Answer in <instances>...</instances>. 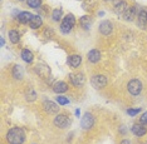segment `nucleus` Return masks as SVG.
Instances as JSON below:
<instances>
[{"label":"nucleus","mask_w":147,"mask_h":144,"mask_svg":"<svg viewBox=\"0 0 147 144\" xmlns=\"http://www.w3.org/2000/svg\"><path fill=\"white\" fill-rule=\"evenodd\" d=\"M6 139L10 144H23L25 140V134L20 128H11L6 134Z\"/></svg>","instance_id":"nucleus-1"},{"label":"nucleus","mask_w":147,"mask_h":144,"mask_svg":"<svg viewBox=\"0 0 147 144\" xmlns=\"http://www.w3.org/2000/svg\"><path fill=\"white\" fill-rule=\"evenodd\" d=\"M76 24V19L74 16H73L72 14H68L64 16V19L62 20V24H61V30L63 34H68L69 31L72 30V28Z\"/></svg>","instance_id":"nucleus-2"},{"label":"nucleus","mask_w":147,"mask_h":144,"mask_svg":"<svg viewBox=\"0 0 147 144\" xmlns=\"http://www.w3.org/2000/svg\"><path fill=\"white\" fill-rule=\"evenodd\" d=\"M127 90H128L129 94L132 95H138L142 90V83L137 79L129 80V83L127 84Z\"/></svg>","instance_id":"nucleus-3"},{"label":"nucleus","mask_w":147,"mask_h":144,"mask_svg":"<svg viewBox=\"0 0 147 144\" xmlns=\"http://www.w3.org/2000/svg\"><path fill=\"white\" fill-rule=\"evenodd\" d=\"M81 125L84 130H88L91 129L93 125H94V118L91 113H86L84 117L82 118V122H81Z\"/></svg>","instance_id":"nucleus-4"},{"label":"nucleus","mask_w":147,"mask_h":144,"mask_svg":"<svg viewBox=\"0 0 147 144\" xmlns=\"http://www.w3.org/2000/svg\"><path fill=\"white\" fill-rule=\"evenodd\" d=\"M54 125L58 127V128L64 129V128H67V127L71 125V120L67 118L65 115L59 114V115H57L55 118H54Z\"/></svg>","instance_id":"nucleus-5"},{"label":"nucleus","mask_w":147,"mask_h":144,"mask_svg":"<svg viewBox=\"0 0 147 144\" xmlns=\"http://www.w3.org/2000/svg\"><path fill=\"white\" fill-rule=\"evenodd\" d=\"M69 79H71V83L74 86H82L86 82L84 75H83L82 73H72V74L69 75Z\"/></svg>","instance_id":"nucleus-6"},{"label":"nucleus","mask_w":147,"mask_h":144,"mask_svg":"<svg viewBox=\"0 0 147 144\" xmlns=\"http://www.w3.org/2000/svg\"><path fill=\"white\" fill-rule=\"evenodd\" d=\"M91 83L96 89H102L103 86H106V84H107V78L105 75H94L92 78Z\"/></svg>","instance_id":"nucleus-7"},{"label":"nucleus","mask_w":147,"mask_h":144,"mask_svg":"<svg viewBox=\"0 0 147 144\" xmlns=\"http://www.w3.org/2000/svg\"><path fill=\"white\" fill-rule=\"evenodd\" d=\"M44 110L47 113H49V114H55V113L59 112V106L55 104L54 102H52V100H44Z\"/></svg>","instance_id":"nucleus-8"},{"label":"nucleus","mask_w":147,"mask_h":144,"mask_svg":"<svg viewBox=\"0 0 147 144\" xmlns=\"http://www.w3.org/2000/svg\"><path fill=\"white\" fill-rule=\"evenodd\" d=\"M112 30H113V25L109 20H105V21H102L101 25H99V31H101L103 35H109L112 33Z\"/></svg>","instance_id":"nucleus-9"},{"label":"nucleus","mask_w":147,"mask_h":144,"mask_svg":"<svg viewBox=\"0 0 147 144\" xmlns=\"http://www.w3.org/2000/svg\"><path fill=\"white\" fill-rule=\"evenodd\" d=\"M67 62H68V65H71L72 68H78V66L82 64V56L81 55H71V56H68Z\"/></svg>","instance_id":"nucleus-10"},{"label":"nucleus","mask_w":147,"mask_h":144,"mask_svg":"<svg viewBox=\"0 0 147 144\" xmlns=\"http://www.w3.org/2000/svg\"><path fill=\"white\" fill-rule=\"evenodd\" d=\"M146 128L145 127H143V124H141V123H140V124H135L132 127V133L135 135H137V137H142V135H145L146 134Z\"/></svg>","instance_id":"nucleus-11"},{"label":"nucleus","mask_w":147,"mask_h":144,"mask_svg":"<svg viewBox=\"0 0 147 144\" xmlns=\"http://www.w3.org/2000/svg\"><path fill=\"white\" fill-rule=\"evenodd\" d=\"M53 90H54V93H64L68 90V85L64 82H55L53 85Z\"/></svg>","instance_id":"nucleus-12"},{"label":"nucleus","mask_w":147,"mask_h":144,"mask_svg":"<svg viewBox=\"0 0 147 144\" xmlns=\"http://www.w3.org/2000/svg\"><path fill=\"white\" fill-rule=\"evenodd\" d=\"M33 18V15L29 11H22L20 14L18 15V20L23 24H26V23H30V20Z\"/></svg>","instance_id":"nucleus-13"},{"label":"nucleus","mask_w":147,"mask_h":144,"mask_svg":"<svg viewBox=\"0 0 147 144\" xmlns=\"http://www.w3.org/2000/svg\"><path fill=\"white\" fill-rule=\"evenodd\" d=\"M99 59H101V53L98 50L93 49L88 53V60L91 63H97V62H99Z\"/></svg>","instance_id":"nucleus-14"},{"label":"nucleus","mask_w":147,"mask_h":144,"mask_svg":"<svg viewBox=\"0 0 147 144\" xmlns=\"http://www.w3.org/2000/svg\"><path fill=\"white\" fill-rule=\"evenodd\" d=\"M128 9L127 8V4H126V1H119V3H116V5H115V11L117 13V14H125V11Z\"/></svg>","instance_id":"nucleus-15"},{"label":"nucleus","mask_w":147,"mask_h":144,"mask_svg":"<svg viewBox=\"0 0 147 144\" xmlns=\"http://www.w3.org/2000/svg\"><path fill=\"white\" fill-rule=\"evenodd\" d=\"M137 21H138V26L143 28V26L146 25V23H147V11H145V10L140 11L138 13V19H137Z\"/></svg>","instance_id":"nucleus-16"},{"label":"nucleus","mask_w":147,"mask_h":144,"mask_svg":"<svg viewBox=\"0 0 147 144\" xmlns=\"http://www.w3.org/2000/svg\"><path fill=\"white\" fill-rule=\"evenodd\" d=\"M91 21H92V19L89 18V16H82L81 20H79V23H81L82 28L86 29V30H88L89 28H91V24H92Z\"/></svg>","instance_id":"nucleus-17"},{"label":"nucleus","mask_w":147,"mask_h":144,"mask_svg":"<svg viewBox=\"0 0 147 144\" xmlns=\"http://www.w3.org/2000/svg\"><path fill=\"white\" fill-rule=\"evenodd\" d=\"M29 25H30L32 29H38L39 26L42 25V18L40 16H33L30 23H29Z\"/></svg>","instance_id":"nucleus-18"},{"label":"nucleus","mask_w":147,"mask_h":144,"mask_svg":"<svg viewBox=\"0 0 147 144\" xmlns=\"http://www.w3.org/2000/svg\"><path fill=\"white\" fill-rule=\"evenodd\" d=\"M22 58L26 63H32L33 62V53L30 52V50H28V49H24L22 52Z\"/></svg>","instance_id":"nucleus-19"},{"label":"nucleus","mask_w":147,"mask_h":144,"mask_svg":"<svg viewBox=\"0 0 147 144\" xmlns=\"http://www.w3.org/2000/svg\"><path fill=\"white\" fill-rule=\"evenodd\" d=\"M9 39H10L11 43L18 44L19 40H20V35H19V33L16 31V30H10V31H9Z\"/></svg>","instance_id":"nucleus-20"},{"label":"nucleus","mask_w":147,"mask_h":144,"mask_svg":"<svg viewBox=\"0 0 147 144\" xmlns=\"http://www.w3.org/2000/svg\"><path fill=\"white\" fill-rule=\"evenodd\" d=\"M135 8H129L127 9L125 11V14H123V16H125V20H127V21H132L133 18H135Z\"/></svg>","instance_id":"nucleus-21"},{"label":"nucleus","mask_w":147,"mask_h":144,"mask_svg":"<svg viewBox=\"0 0 147 144\" xmlns=\"http://www.w3.org/2000/svg\"><path fill=\"white\" fill-rule=\"evenodd\" d=\"M13 75H14L15 79H22L23 78V68L19 65H15L14 69H13Z\"/></svg>","instance_id":"nucleus-22"},{"label":"nucleus","mask_w":147,"mask_h":144,"mask_svg":"<svg viewBox=\"0 0 147 144\" xmlns=\"http://www.w3.org/2000/svg\"><path fill=\"white\" fill-rule=\"evenodd\" d=\"M26 4L30 8H39L42 4V0H26Z\"/></svg>","instance_id":"nucleus-23"},{"label":"nucleus","mask_w":147,"mask_h":144,"mask_svg":"<svg viewBox=\"0 0 147 144\" xmlns=\"http://www.w3.org/2000/svg\"><path fill=\"white\" fill-rule=\"evenodd\" d=\"M53 19L55 20V21H59L62 18V10H59V9H55L54 11H53Z\"/></svg>","instance_id":"nucleus-24"},{"label":"nucleus","mask_w":147,"mask_h":144,"mask_svg":"<svg viewBox=\"0 0 147 144\" xmlns=\"http://www.w3.org/2000/svg\"><path fill=\"white\" fill-rule=\"evenodd\" d=\"M57 102L59 103L61 105H65V104H68L69 103V100L65 98V96H62V95H58L57 96Z\"/></svg>","instance_id":"nucleus-25"},{"label":"nucleus","mask_w":147,"mask_h":144,"mask_svg":"<svg viewBox=\"0 0 147 144\" xmlns=\"http://www.w3.org/2000/svg\"><path fill=\"white\" fill-rule=\"evenodd\" d=\"M141 112V108H136V109H128L127 110V114L128 115H131V117H135L137 113H140Z\"/></svg>","instance_id":"nucleus-26"},{"label":"nucleus","mask_w":147,"mask_h":144,"mask_svg":"<svg viewBox=\"0 0 147 144\" xmlns=\"http://www.w3.org/2000/svg\"><path fill=\"white\" fill-rule=\"evenodd\" d=\"M35 96H36L35 92H34V90H30V92H29V94L26 95V99H28L29 102H33V100L35 99Z\"/></svg>","instance_id":"nucleus-27"},{"label":"nucleus","mask_w":147,"mask_h":144,"mask_svg":"<svg viewBox=\"0 0 147 144\" xmlns=\"http://www.w3.org/2000/svg\"><path fill=\"white\" fill-rule=\"evenodd\" d=\"M141 124H145V125H147V112L146 113H143L142 114V117H141Z\"/></svg>","instance_id":"nucleus-28"},{"label":"nucleus","mask_w":147,"mask_h":144,"mask_svg":"<svg viewBox=\"0 0 147 144\" xmlns=\"http://www.w3.org/2000/svg\"><path fill=\"white\" fill-rule=\"evenodd\" d=\"M121 144H131V142H129V140H127V139H123L121 142Z\"/></svg>","instance_id":"nucleus-29"},{"label":"nucleus","mask_w":147,"mask_h":144,"mask_svg":"<svg viewBox=\"0 0 147 144\" xmlns=\"http://www.w3.org/2000/svg\"><path fill=\"white\" fill-rule=\"evenodd\" d=\"M79 115H81V110L77 109V110H76V117H79Z\"/></svg>","instance_id":"nucleus-30"},{"label":"nucleus","mask_w":147,"mask_h":144,"mask_svg":"<svg viewBox=\"0 0 147 144\" xmlns=\"http://www.w3.org/2000/svg\"><path fill=\"white\" fill-rule=\"evenodd\" d=\"M98 14H99V16H103V15H105V13H103V11H99Z\"/></svg>","instance_id":"nucleus-31"},{"label":"nucleus","mask_w":147,"mask_h":144,"mask_svg":"<svg viewBox=\"0 0 147 144\" xmlns=\"http://www.w3.org/2000/svg\"><path fill=\"white\" fill-rule=\"evenodd\" d=\"M106 1H108V0H106Z\"/></svg>","instance_id":"nucleus-32"}]
</instances>
